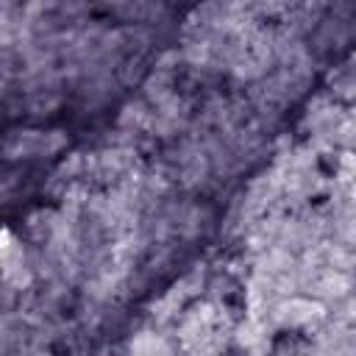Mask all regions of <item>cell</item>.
I'll return each mask as SVG.
<instances>
[{
  "mask_svg": "<svg viewBox=\"0 0 356 356\" xmlns=\"http://www.w3.org/2000/svg\"><path fill=\"white\" fill-rule=\"evenodd\" d=\"M306 345L309 342L300 331H281L273 339V356H303Z\"/></svg>",
  "mask_w": 356,
  "mask_h": 356,
  "instance_id": "6da1fadb",
  "label": "cell"
},
{
  "mask_svg": "<svg viewBox=\"0 0 356 356\" xmlns=\"http://www.w3.org/2000/svg\"><path fill=\"white\" fill-rule=\"evenodd\" d=\"M314 167H317V172L323 178H334L339 172V156L337 153H320L317 161H314Z\"/></svg>",
  "mask_w": 356,
  "mask_h": 356,
  "instance_id": "7a4b0ae2",
  "label": "cell"
}]
</instances>
